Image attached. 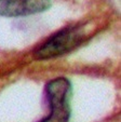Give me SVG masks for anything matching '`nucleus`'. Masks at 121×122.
<instances>
[{"label": "nucleus", "instance_id": "1", "mask_svg": "<svg viewBox=\"0 0 121 122\" xmlns=\"http://www.w3.org/2000/svg\"><path fill=\"white\" fill-rule=\"evenodd\" d=\"M84 39V32L80 27L64 28L44 42L35 52L37 60H48L68 53L77 48Z\"/></svg>", "mask_w": 121, "mask_h": 122}, {"label": "nucleus", "instance_id": "2", "mask_svg": "<svg viewBox=\"0 0 121 122\" xmlns=\"http://www.w3.org/2000/svg\"><path fill=\"white\" fill-rule=\"evenodd\" d=\"M46 90L50 101L51 112L41 122H68L70 116V82L66 78H56L47 84Z\"/></svg>", "mask_w": 121, "mask_h": 122}, {"label": "nucleus", "instance_id": "3", "mask_svg": "<svg viewBox=\"0 0 121 122\" xmlns=\"http://www.w3.org/2000/svg\"><path fill=\"white\" fill-rule=\"evenodd\" d=\"M51 0H0V15L13 17L43 12Z\"/></svg>", "mask_w": 121, "mask_h": 122}]
</instances>
